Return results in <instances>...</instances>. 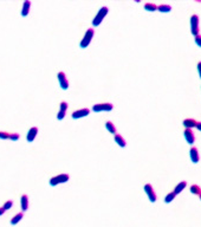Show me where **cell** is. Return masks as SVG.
I'll use <instances>...</instances> for the list:
<instances>
[{"label":"cell","mask_w":201,"mask_h":227,"mask_svg":"<svg viewBox=\"0 0 201 227\" xmlns=\"http://www.w3.org/2000/svg\"><path fill=\"white\" fill-rule=\"evenodd\" d=\"M157 11L162 12V13H168V12H170V11H172V6H169V5H166V4H163V5H160V6H157Z\"/></svg>","instance_id":"19"},{"label":"cell","mask_w":201,"mask_h":227,"mask_svg":"<svg viewBox=\"0 0 201 227\" xmlns=\"http://www.w3.org/2000/svg\"><path fill=\"white\" fill-rule=\"evenodd\" d=\"M90 114V109L88 108H84V109H79V110H76L72 112V118L73 120H78V118H82V117H85Z\"/></svg>","instance_id":"8"},{"label":"cell","mask_w":201,"mask_h":227,"mask_svg":"<svg viewBox=\"0 0 201 227\" xmlns=\"http://www.w3.org/2000/svg\"><path fill=\"white\" fill-rule=\"evenodd\" d=\"M69 179H70L69 174H59V175L53 176V178L50 179V186L55 187V186H57L59 183H65V182L69 181Z\"/></svg>","instance_id":"2"},{"label":"cell","mask_w":201,"mask_h":227,"mask_svg":"<svg viewBox=\"0 0 201 227\" xmlns=\"http://www.w3.org/2000/svg\"><path fill=\"white\" fill-rule=\"evenodd\" d=\"M144 192H146V194L148 195L149 200L152 201V202H155V201H156V193H155V191H154L153 186L150 185V183H147V185L144 186Z\"/></svg>","instance_id":"7"},{"label":"cell","mask_w":201,"mask_h":227,"mask_svg":"<svg viewBox=\"0 0 201 227\" xmlns=\"http://www.w3.org/2000/svg\"><path fill=\"white\" fill-rule=\"evenodd\" d=\"M191 193L194 194V195H199L201 194V188L198 186V185H192L191 186Z\"/></svg>","instance_id":"20"},{"label":"cell","mask_w":201,"mask_h":227,"mask_svg":"<svg viewBox=\"0 0 201 227\" xmlns=\"http://www.w3.org/2000/svg\"><path fill=\"white\" fill-rule=\"evenodd\" d=\"M4 213H5V208L4 207H0V217H1Z\"/></svg>","instance_id":"31"},{"label":"cell","mask_w":201,"mask_h":227,"mask_svg":"<svg viewBox=\"0 0 201 227\" xmlns=\"http://www.w3.org/2000/svg\"><path fill=\"white\" fill-rule=\"evenodd\" d=\"M196 129H198L199 131H201V122H198V124H196Z\"/></svg>","instance_id":"30"},{"label":"cell","mask_w":201,"mask_h":227,"mask_svg":"<svg viewBox=\"0 0 201 227\" xmlns=\"http://www.w3.org/2000/svg\"><path fill=\"white\" fill-rule=\"evenodd\" d=\"M105 128H107V130H108L109 133H111V134L116 135L117 130H116V127H115V125H114V123H112V122H110V121L105 122Z\"/></svg>","instance_id":"17"},{"label":"cell","mask_w":201,"mask_h":227,"mask_svg":"<svg viewBox=\"0 0 201 227\" xmlns=\"http://www.w3.org/2000/svg\"><path fill=\"white\" fill-rule=\"evenodd\" d=\"M65 117V111H62V110H59L58 111V114H57V120H59V121H62L63 118Z\"/></svg>","instance_id":"26"},{"label":"cell","mask_w":201,"mask_h":227,"mask_svg":"<svg viewBox=\"0 0 201 227\" xmlns=\"http://www.w3.org/2000/svg\"><path fill=\"white\" fill-rule=\"evenodd\" d=\"M189 156H191V160H192L193 163H198V162H199L200 155H199V151H198V149H196L195 147L191 148V150H189Z\"/></svg>","instance_id":"14"},{"label":"cell","mask_w":201,"mask_h":227,"mask_svg":"<svg viewBox=\"0 0 201 227\" xmlns=\"http://www.w3.org/2000/svg\"><path fill=\"white\" fill-rule=\"evenodd\" d=\"M191 32L194 37L199 36L200 29H199V17L196 14H193L191 17Z\"/></svg>","instance_id":"4"},{"label":"cell","mask_w":201,"mask_h":227,"mask_svg":"<svg viewBox=\"0 0 201 227\" xmlns=\"http://www.w3.org/2000/svg\"><path fill=\"white\" fill-rule=\"evenodd\" d=\"M183 135H185V138H186L187 143L193 144V143L195 142V135H194V133H193L192 129H185Z\"/></svg>","instance_id":"9"},{"label":"cell","mask_w":201,"mask_h":227,"mask_svg":"<svg viewBox=\"0 0 201 227\" xmlns=\"http://www.w3.org/2000/svg\"><path fill=\"white\" fill-rule=\"evenodd\" d=\"M94 33H95L94 29L86 30V32H85V34H84V37H83V39H82V42H81V44H79V46H81L82 49H85V47L89 46V44L91 43L92 38H94Z\"/></svg>","instance_id":"3"},{"label":"cell","mask_w":201,"mask_h":227,"mask_svg":"<svg viewBox=\"0 0 201 227\" xmlns=\"http://www.w3.org/2000/svg\"><path fill=\"white\" fill-rule=\"evenodd\" d=\"M24 218V213L23 212H20V213H18V214H16V215L11 219V225H17L19 221H21V219Z\"/></svg>","instance_id":"18"},{"label":"cell","mask_w":201,"mask_h":227,"mask_svg":"<svg viewBox=\"0 0 201 227\" xmlns=\"http://www.w3.org/2000/svg\"><path fill=\"white\" fill-rule=\"evenodd\" d=\"M186 186H187V182H186V181H181L180 183H178V186H176V187H175L174 193L176 194V195H178V194H180V193L183 191V189L186 188Z\"/></svg>","instance_id":"16"},{"label":"cell","mask_w":201,"mask_h":227,"mask_svg":"<svg viewBox=\"0 0 201 227\" xmlns=\"http://www.w3.org/2000/svg\"><path fill=\"white\" fill-rule=\"evenodd\" d=\"M144 10H147L149 12H155V11H157V6L153 3H147L144 5Z\"/></svg>","instance_id":"21"},{"label":"cell","mask_w":201,"mask_h":227,"mask_svg":"<svg viewBox=\"0 0 201 227\" xmlns=\"http://www.w3.org/2000/svg\"><path fill=\"white\" fill-rule=\"evenodd\" d=\"M68 108H69V105H68V103H66V102H62V103H60V109H59V110L65 111V112H66Z\"/></svg>","instance_id":"27"},{"label":"cell","mask_w":201,"mask_h":227,"mask_svg":"<svg viewBox=\"0 0 201 227\" xmlns=\"http://www.w3.org/2000/svg\"><path fill=\"white\" fill-rule=\"evenodd\" d=\"M20 207L23 212H26L29 209V196L26 194H23L20 198Z\"/></svg>","instance_id":"12"},{"label":"cell","mask_w":201,"mask_h":227,"mask_svg":"<svg viewBox=\"0 0 201 227\" xmlns=\"http://www.w3.org/2000/svg\"><path fill=\"white\" fill-rule=\"evenodd\" d=\"M30 8H31V1L30 0H25L21 7V17H27L30 13Z\"/></svg>","instance_id":"11"},{"label":"cell","mask_w":201,"mask_h":227,"mask_svg":"<svg viewBox=\"0 0 201 227\" xmlns=\"http://www.w3.org/2000/svg\"><path fill=\"white\" fill-rule=\"evenodd\" d=\"M37 134H38V128H37V127L30 128V130H29V133L26 135V141L27 142H33L34 138L37 137Z\"/></svg>","instance_id":"10"},{"label":"cell","mask_w":201,"mask_h":227,"mask_svg":"<svg viewBox=\"0 0 201 227\" xmlns=\"http://www.w3.org/2000/svg\"><path fill=\"white\" fill-rule=\"evenodd\" d=\"M194 39H195V44H196L199 47H201V34L196 36V37L194 38Z\"/></svg>","instance_id":"28"},{"label":"cell","mask_w":201,"mask_h":227,"mask_svg":"<svg viewBox=\"0 0 201 227\" xmlns=\"http://www.w3.org/2000/svg\"><path fill=\"white\" fill-rule=\"evenodd\" d=\"M182 124H183V127L186 129H192V128H196L198 122L195 120H193V118H186V120H183Z\"/></svg>","instance_id":"13"},{"label":"cell","mask_w":201,"mask_h":227,"mask_svg":"<svg viewBox=\"0 0 201 227\" xmlns=\"http://www.w3.org/2000/svg\"><path fill=\"white\" fill-rule=\"evenodd\" d=\"M11 133L7 131H0V140H10Z\"/></svg>","instance_id":"23"},{"label":"cell","mask_w":201,"mask_h":227,"mask_svg":"<svg viewBox=\"0 0 201 227\" xmlns=\"http://www.w3.org/2000/svg\"><path fill=\"white\" fill-rule=\"evenodd\" d=\"M200 200H201V194H200Z\"/></svg>","instance_id":"32"},{"label":"cell","mask_w":201,"mask_h":227,"mask_svg":"<svg viewBox=\"0 0 201 227\" xmlns=\"http://www.w3.org/2000/svg\"><path fill=\"white\" fill-rule=\"evenodd\" d=\"M198 71H199V76H200V78H201V62L198 63Z\"/></svg>","instance_id":"29"},{"label":"cell","mask_w":201,"mask_h":227,"mask_svg":"<svg viewBox=\"0 0 201 227\" xmlns=\"http://www.w3.org/2000/svg\"><path fill=\"white\" fill-rule=\"evenodd\" d=\"M57 77H58V82H59V85H60L62 89L63 90H68L69 89V81L66 78L65 73L63 72V71H60V72H58Z\"/></svg>","instance_id":"6"},{"label":"cell","mask_w":201,"mask_h":227,"mask_svg":"<svg viewBox=\"0 0 201 227\" xmlns=\"http://www.w3.org/2000/svg\"><path fill=\"white\" fill-rule=\"evenodd\" d=\"M19 138H20V135L18 133H11V135H10V140L11 141H18Z\"/></svg>","instance_id":"24"},{"label":"cell","mask_w":201,"mask_h":227,"mask_svg":"<svg viewBox=\"0 0 201 227\" xmlns=\"http://www.w3.org/2000/svg\"><path fill=\"white\" fill-rule=\"evenodd\" d=\"M175 196H176V194H175L174 192H170L169 194H167V195H166V198H165V202H166V204L172 202V201L175 199Z\"/></svg>","instance_id":"22"},{"label":"cell","mask_w":201,"mask_h":227,"mask_svg":"<svg viewBox=\"0 0 201 227\" xmlns=\"http://www.w3.org/2000/svg\"><path fill=\"white\" fill-rule=\"evenodd\" d=\"M115 142H116L121 148H124L125 146H127V142H125V140H124V138H123L120 134H116V135H115Z\"/></svg>","instance_id":"15"},{"label":"cell","mask_w":201,"mask_h":227,"mask_svg":"<svg viewBox=\"0 0 201 227\" xmlns=\"http://www.w3.org/2000/svg\"><path fill=\"white\" fill-rule=\"evenodd\" d=\"M108 12H109V8H108L107 6L100 7V10L98 11V13L96 14V17H95L94 20H92V25H94V26H98V25L103 21V19H104L105 16L108 14Z\"/></svg>","instance_id":"1"},{"label":"cell","mask_w":201,"mask_h":227,"mask_svg":"<svg viewBox=\"0 0 201 227\" xmlns=\"http://www.w3.org/2000/svg\"><path fill=\"white\" fill-rule=\"evenodd\" d=\"M12 206H13V201L12 200H8V201H6V202L4 204V208H5V211H8V209H11L12 208Z\"/></svg>","instance_id":"25"},{"label":"cell","mask_w":201,"mask_h":227,"mask_svg":"<svg viewBox=\"0 0 201 227\" xmlns=\"http://www.w3.org/2000/svg\"><path fill=\"white\" fill-rule=\"evenodd\" d=\"M114 105L111 103H99V104H95L92 107V110L95 112H100V111H111Z\"/></svg>","instance_id":"5"}]
</instances>
